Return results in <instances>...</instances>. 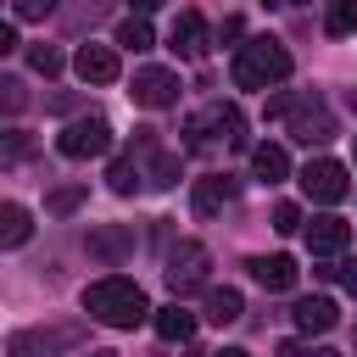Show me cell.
<instances>
[{"instance_id":"14","label":"cell","mask_w":357,"mask_h":357,"mask_svg":"<svg viewBox=\"0 0 357 357\" xmlns=\"http://www.w3.org/2000/svg\"><path fill=\"white\" fill-rule=\"evenodd\" d=\"M234 201V178L229 173H212V178H195V212L201 218H212V212H223Z\"/></svg>"},{"instance_id":"22","label":"cell","mask_w":357,"mask_h":357,"mask_svg":"<svg viewBox=\"0 0 357 357\" xmlns=\"http://www.w3.org/2000/svg\"><path fill=\"white\" fill-rule=\"evenodd\" d=\"M28 67L45 73V78H56V73H61V50H56V45H33V50H28Z\"/></svg>"},{"instance_id":"35","label":"cell","mask_w":357,"mask_h":357,"mask_svg":"<svg viewBox=\"0 0 357 357\" xmlns=\"http://www.w3.org/2000/svg\"><path fill=\"white\" fill-rule=\"evenodd\" d=\"M89 357H112V351H89Z\"/></svg>"},{"instance_id":"34","label":"cell","mask_w":357,"mask_h":357,"mask_svg":"<svg viewBox=\"0 0 357 357\" xmlns=\"http://www.w3.org/2000/svg\"><path fill=\"white\" fill-rule=\"evenodd\" d=\"M312 357H340V351H312Z\"/></svg>"},{"instance_id":"1","label":"cell","mask_w":357,"mask_h":357,"mask_svg":"<svg viewBox=\"0 0 357 357\" xmlns=\"http://www.w3.org/2000/svg\"><path fill=\"white\" fill-rule=\"evenodd\" d=\"M84 312H89L95 324H106V329H134V324L151 318V301H145V290H139L134 279L112 273V279H95V284L84 290Z\"/></svg>"},{"instance_id":"20","label":"cell","mask_w":357,"mask_h":357,"mask_svg":"<svg viewBox=\"0 0 357 357\" xmlns=\"http://www.w3.org/2000/svg\"><path fill=\"white\" fill-rule=\"evenodd\" d=\"M117 50H151V22H145L139 11L117 22Z\"/></svg>"},{"instance_id":"10","label":"cell","mask_w":357,"mask_h":357,"mask_svg":"<svg viewBox=\"0 0 357 357\" xmlns=\"http://www.w3.org/2000/svg\"><path fill=\"white\" fill-rule=\"evenodd\" d=\"M290 318H296L301 335H329V329L340 324V307H335L329 296H301V301L290 307Z\"/></svg>"},{"instance_id":"18","label":"cell","mask_w":357,"mask_h":357,"mask_svg":"<svg viewBox=\"0 0 357 357\" xmlns=\"http://www.w3.org/2000/svg\"><path fill=\"white\" fill-rule=\"evenodd\" d=\"M151 324L162 340H178V346L195 335V312H184V307H162V312H151Z\"/></svg>"},{"instance_id":"19","label":"cell","mask_w":357,"mask_h":357,"mask_svg":"<svg viewBox=\"0 0 357 357\" xmlns=\"http://www.w3.org/2000/svg\"><path fill=\"white\" fill-rule=\"evenodd\" d=\"M324 33H329V39L357 33V0H329V11H324Z\"/></svg>"},{"instance_id":"15","label":"cell","mask_w":357,"mask_h":357,"mask_svg":"<svg viewBox=\"0 0 357 357\" xmlns=\"http://www.w3.org/2000/svg\"><path fill=\"white\" fill-rule=\"evenodd\" d=\"M251 173H257L262 184L290 178V151H284V145H251Z\"/></svg>"},{"instance_id":"16","label":"cell","mask_w":357,"mask_h":357,"mask_svg":"<svg viewBox=\"0 0 357 357\" xmlns=\"http://www.w3.org/2000/svg\"><path fill=\"white\" fill-rule=\"evenodd\" d=\"M28 234H33L28 206H22V201H6V206H0V245H6V251H17Z\"/></svg>"},{"instance_id":"24","label":"cell","mask_w":357,"mask_h":357,"mask_svg":"<svg viewBox=\"0 0 357 357\" xmlns=\"http://www.w3.org/2000/svg\"><path fill=\"white\" fill-rule=\"evenodd\" d=\"M151 184H178V156H167V151H156V162H151Z\"/></svg>"},{"instance_id":"6","label":"cell","mask_w":357,"mask_h":357,"mask_svg":"<svg viewBox=\"0 0 357 357\" xmlns=\"http://www.w3.org/2000/svg\"><path fill=\"white\" fill-rule=\"evenodd\" d=\"M167 290L173 296H184V290H195L201 279H206V245L201 240H178L173 251H167Z\"/></svg>"},{"instance_id":"7","label":"cell","mask_w":357,"mask_h":357,"mask_svg":"<svg viewBox=\"0 0 357 357\" xmlns=\"http://www.w3.org/2000/svg\"><path fill=\"white\" fill-rule=\"evenodd\" d=\"M73 73L84 84H117L123 78V56H117V45H78Z\"/></svg>"},{"instance_id":"3","label":"cell","mask_w":357,"mask_h":357,"mask_svg":"<svg viewBox=\"0 0 357 357\" xmlns=\"http://www.w3.org/2000/svg\"><path fill=\"white\" fill-rule=\"evenodd\" d=\"M84 324H39V329H17L6 340V357H61L73 346H84Z\"/></svg>"},{"instance_id":"32","label":"cell","mask_w":357,"mask_h":357,"mask_svg":"<svg viewBox=\"0 0 357 357\" xmlns=\"http://www.w3.org/2000/svg\"><path fill=\"white\" fill-rule=\"evenodd\" d=\"M218 357H245V351H234V346H223V351H218Z\"/></svg>"},{"instance_id":"9","label":"cell","mask_w":357,"mask_h":357,"mask_svg":"<svg viewBox=\"0 0 357 357\" xmlns=\"http://www.w3.org/2000/svg\"><path fill=\"white\" fill-rule=\"evenodd\" d=\"M84 251L100 257V262H123V257H134V229H123V223H100V229L84 234Z\"/></svg>"},{"instance_id":"21","label":"cell","mask_w":357,"mask_h":357,"mask_svg":"<svg viewBox=\"0 0 357 357\" xmlns=\"http://www.w3.org/2000/svg\"><path fill=\"white\" fill-rule=\"evenodd\" d=\"M106 184H112L117 195H134V190H139V167H134V162L123 156V162H112V173H106Z\"/></svg>"},{"instance_id":"13","label":"cell","mask_w":357,"mask_h":357,"mask_svg":"<svg viewBox=\"0 0 357 357\" xmlns=\"http://www.w3.org/2000/svg\"><path fill=\"white\" fill-rule=\"evenodd\" d=\"M245 268H251V279H257L262 290H290V284H296V273H301L284 251H273V257H251Z\"/></svg>"},{"instance_id":"29","label":"cell","mask_w":357,"mask_h":357,"mask_svg":"<svg viewBox=\"0 0 357 357\" xmlns=\"http://www.w3.org/2000/svg\"><path fill=\"white\" fill-rule=\"evenodd\" d=\"M11 50H17V28L6 22V28H0V56H11Z\"/></svg>"},{"instance_id":"28","label":"cell","mask_w":357,"mask_h":357,"mask_svg":"<svg viewBox=\"0 0 357 357\" xmlns=\"http://www.w3.org/2000/svg\"><path fill=\"white\" fill-rule=\"evenodd\" d=\"M28 151H33V145H28V134H6V151H0V156H6V167H11V162H22Z\"/></svg>"},{"instance_id":"5","label":"cell","mask_w":357,"mask_h":357,"mask_svg":"<svg viewBox=\"0 0 357 357\" xmlns=\"http://www.w3.org/2000/svg\"><path fill=\"white\" fill-rule=\"evenodd\" d=\"M301 190H307V201H318V206H335V201H346V167L335 162V156H318V162H307L301 167Z\"/></svg>"},{"instance_id":"12","label":"cell","mask_w":357,"mask_h":357,"mask_svg":"<svg viewBox=\"0 0 357 357\" xmlns=\"http://www.w3.org/2000/svg\"><path fill=\"white\" fill-rule=\"evenodd\" d=\"M346 240H351V229H346L335 212H324V218L307 223V245H312V257H335V251H346Z\"/></svg>"},{"instance_id":"23","label":"cell","mask_w":357,"mask_h":357,"mask_svg":"<svg viewBox=\"0 0 357 357\" xmlns=\"http://www.w3.org/2000/svg\"><path fill=\"white\" fill-rule=\"evenodd\" d=\"M78 201H84V184H61V190H50V195H45V212H56V218H61V212H73Z\"/></svg>"},{"instance_id":"17","label":"cell","mask_w":357,"mask_h":357,"mask_svg":"<svg viewBox=\"0 0 357 357\" xmlns=\"http://www.w3.org/2000/svg\"><path fill=\"white\" fill-rule=\"evenodd\" d=\"M240 312H245V301H240V290H234V284H218V290H206V318H212L218 329H223V324H234Z\"/></svg>"},{"instance_id":"26","label":"cell","mask_w":357,"mask_h":357,"mask_svg":"<svg viewBox=\"0 0 357 357\" xmlns=\"http://www.w3.org/2000/svg\"><path fill=\"white\" fill-rule=\"evenodd\" d=\"M22 100H28V95H22V78H0V106H6V117H17Z\"/></svg>"},{"instance_id":"4","label":"cell","mask_w":357,"mask_h":357,"mask_svg":"<svg viewBox=\"0 0 357 357\" xmlns=\"http://www.w3.org/2000/svg\"><path fill=\"white\" fill-rule=\"evenodd\" d=\"M56 151H61L67 162L106 156V151H112V123H106V117H78V123H67V128L56 134Z\"/></svg>"},{"instance_id":"2","label":"cell","mask_w":357,"mask_h":357,"mask_svg":"<svg viewBox=\"0 0 357 357\" xmlns=\"http://www.w3.org/2000/svg\"><path fill=\"white\" fill-rule=\"evenodd\" d=\"M234 84L240 89H268V84H279V78H290V50L279 45V39H245L240 50H234Z\"/></svg>"},{"instance_id":"33","label":"cell","mask_w":357,"mask_h":357,"mask_svg":"<svg viewBox=\"0 0 357 357\" xmlns=\"http://www.w3.org/2000/svg\"><path fill=\"white\" fill-rule=\"evenodd\" d=\"M273 6H301V0H273Z\"/></svg>"},{"instance_id":"8","label":"cell","mask_w":357,"mask_h":357,"mask_svg":"<svg viewBox=\"0 0 357 357\" xmlns=\"http://www.w3.org/2000/svg\"><path fill=\"white\" fill-rule=\"evenodd\" d=\"M128 95H134V106L162 112V106H173V100H178V73H167V67H139Z\"/></svg>"},{"instance_id":"25","label":"cell","mask_w":357,"mask_h":357,"mask_svg":"<svg viewBox=\"0 0 357 357\" xmlns=\"http://www.w3.org/2000/svg\"><path fill=\"white\" fill-rule=\"evenodd\" d=\"M273 229H279V234L307 229V223H301V206H296V201H279V206H273Z\"/></svg>"},{"instance_id":"11","label":"cell","mask_w":357,"mask_h":357,"mask_svg":"<svg viewBox=\"0 0 357 357\" xmlns=\"http://www.w3.org/2000/svg\"><path fill=\"white\" fill-rule=\"evenodd\" d=\"M167 45L184 56V61H195V56H206V17L201 11H178V22H173V33H167Z\"/></svg>"},{"instance_id":"31","label":"cell","mask_w":357,"mask_h":357,"mask_svg":"<svg viewBox=\"0 0 357 357\" xmlns=\"http://www.w3.org/2000/svg\"><path fill=\"white\" fill-rule=\"evenodd\" d=\"M156 6H167V0H134V11H139V17H151Z\"/></svg>"},{"instance_id":"27","label":"cell","mask_w":357,"mask_h":357,"mask_svg":"<svg viewBox=\"0 0 357 357\" xmlns=\"http://www.w3.org/2000/svg\"><path fill=\"white\" fill-rule=\"evenodd\" d=\"M56 11V0H11V17L17 22H33V17H50Z\"/></svg>"},{"instance_id":"30","label":"cell","mask_w":357,"mask_h":357,"mask_svg":"<svg viewBox=\"0 0 357 357\" xmlns=\"http://www.w3.org/2000/svg\"><path fill=\"white\" fill-rule=\"evenodd\" d=\"M340 284H346V296H357V268H340Z\"/></svg>"}]
</instances>
